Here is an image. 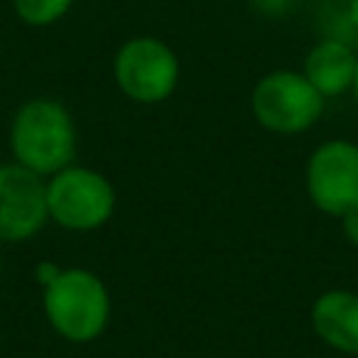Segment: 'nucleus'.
I'll return each mask as SVG.
<instances>
[{
	"label": "nucleus",
	"mask_w": 358,
	"mask_h": 358,
	"mask_svg": "<svg viewBox=\"0 0 358 358\" xmlns=\"http://www.w3.org/2000/svg\"><path fill=\"white\" fill-rule=\"evenodd\" d=\"M8 143L22 168L39 176H53L76 157L73 117L53 98H31L17 109Z\"/></svg>",
	"instance_id": "f257e3e1"
},
{
	"label": "nucleus",
	"mask_w": 358,
	"mask_h": 358,
	"mask_svg": "<svg viewBox=\"0 0 358 358\" xmlns=\"http://www.w3.org/2000/svg\"><path fill=\"white\" fill-rule=\"evenodd\" d=\"M42 308L50 327L76 344L98 338L109 324V291L103 280L87 268L53 271L42 291Z\"/></svg>",
	"instance_id": "f03ea898"
},
{
	"label": "nucleus",
	"mask_w": 358,
	"mask_h": 358,
	"mask_svg": "<svg viewBox=\"0 0 358 358\" xmlns=\"http://www.w3.org/2000/svg\"><path fill=\"white\" fill-rule=\"evenodd\" d=\"M48 218L73 232H90L103 227L115 213V187L112 182L81 165H67L50 176L45 185Z\"/></svg>",
	"instance_id": "7ed1b4c3"
},
{
	"label": "nucleus",
	"mask_w": 358,
	"mask_h": 358,
	"mask_svg": "<svg viewBox=\"0 0 358 358\" xmlns=\"http://www.w3.org/2000/svg\"><path fill=\"white\" fill-rule=\"evenodd\" d=\"M324 112V95L296 70L266 73L252 90L255 120L277 134L308 131Z\"/></svg>",
	"instance_id": "20e7f679"
},
{
	"label": "nucleus",
	"mask_w": 358,
	"mask_h": 358,
	"mask_svg": "<svg viewBox=\"0 0 358 358\" xmlns=\"http://www.w3.org/2000/svg\"><path fill=\"white\" fill-rule=\"evenodd\" d=\"M112 70L123 95L137 103H159L179 84L176 53L154 36H134L123 42Z\"/></svg>",
	"instance_id": "39448f33"
},
{
	"label": "nucleus",
	"mask_w": 358,
	"mask_h": 358,
	"mask_svg": "<svg viewBox=\"0 0 358 358\" xmlns=\"http://www.w3.org/2000/svg\"><path fill=\"white\" fill-rule=\"evenodd\" d=\"M305 190L316 210L341 218L358 204V145L324 140L305 165Z\"/></svg>",
	"instance_id": "423d86ee"
},
{
	"label": "nucleus",
	"mask_w": 358,
	"mask_h": 358,
	"mask_svg": "<svg viewBox=\"0 0 358 358\" xmlns=\"http://www.w3.org/2000/svg\"><path fill=\"white\" fill-rule=\"evenodd\" d=\"M48 221L45 182L20 162L0 165V243L34 238Z\"/></svg>",
	"instance_id": "0eeeda50"
},
{
	"label": "nucleus",
	"mask_w": 358,
	"mask_h": 358,
	"mask_svg": "<svg viewBox=\"0 0 358 358\" xmlns=\"http://www.w3.org/2000/svg\"><path fill=\"white\" fill-rule=\"evenodd\" d=\"M313 333L344 355H358V294L333 288L313 299L310 305Z\"/></svg>",
	"instance_id": "6e6552de"
},
{
	"label": "nucleus",
	"mask_w": 358,
	"mask_h": 358,
	"mask_svg": "<svg viewBox=\"0 0 358 358\" xmlns=\"http://www.w3.org/2000/svg\"><path fill=\"white\" fill-rule=\"evenodd\" d=\"M302 76L324 98H336L352 87L355 50L344 39H322L308 50L302 62Z\"/></svg>",
	"instance_id": "1a4fd4ad"
},
{
	"label": "nucleus",
	"mask_w": 358,
	"mask_h": 358,
	"mask_svg": "<svg viewBox=\"0 0 358 358\" xmlns=\"http://www.w3.org/2000/svg\"><path fill=\"white\" fill-rule=\"evenodd\" d=\"M11 3L17 17L28 25H50L62 20L73 6V0H11Z\"/></svg>",
	"instance_id": "9d476101"
},
{
	"label": "nucleus",
	"mask_w": 358,
	"mask_h": 358,
	"mask_svg": "<svg viewBox=\"0 0 358 358\" xmlns=\"http://www.w3.org/2000/svg\"><path fill=\"white\" fill-rule=\"evenodd\" d=\"M341 232H344V238L358 249V204L341 215Z\"/></svg>",
	"instance_id": "9b49d317"
},
{
	"label": "nucleus",
	"mask_w": 358,
	"mask_h": 358,
	"mask_svg": "<svg viewBox=\"0 0 358 358\" xmlns=\"http://www.w3.org/2000/svg\"><path fill=\"white\" fill-rule=\"evenodd\" d=\"M350 92H352V98H355V103H358V53H355V76H352V87H350Z\"/></svg>",
	"instance_id": "f8f14e48"
},
{
	"label": "nucleus",
	"mask_w": 358,
	"mask_h": 358,
	"mask_svg": "<svg viewBox=\"0 0 358 358\" xmlns=\"http://www.w3.org/2000/svg\"><path fill=\"white\" fill-rule=\"evenodd\" d=\"M350 17L358 22V0H350Z\"/></svg>",
	"instance_id": "ddd939ff"
}]
</instances>
